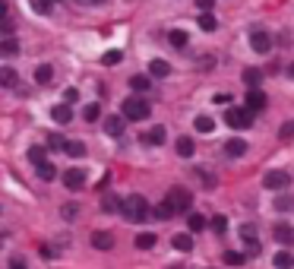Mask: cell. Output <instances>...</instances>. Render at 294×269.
Segmentation results:
<instances>
[{"label": "cell", "mask_w": 294, "mask_h": 269, "mask_svg": "<svg viewBox=\"0 0 294 269\" xmlns=\"http://www.w3.org/2000/svg\"><path fill=\"white\" fill-rule=\"evenodd\" d=\"M120 215H123L127 222H133V225H142V222L152 215V209H149V203H145V196L130 193V196L123 200V206H120Z\"/></svg>", "instance_id": "6da1fadb"}, {"label": "cell", "mask_w": 294, "mask_h": 269, "mask_svg": "<svg viewBox=\"0 0 294 269\" xmlns=\"http://www.w3.org/2000/svg\"><path fill=\"white\" fill-rule=\"evenodd\" d=\"M120 111H123V120H145L152 108H149V101H145L142 95H130V98H123Z\"/></svg>", "instance_id": "7a4b0ae2"}, {"label": "cell", "mask_w": 294, "mask_h": 269, "mask_svg": "<svg viewBox=\"0 0 294 269\" xmlns=\"http://www.w3.org/2000/svg\"><path fill=\"white\" fill-rule=\"evenodd\" d=\"M164 200L171 203V209H174V212H187V209L193 206V193H190L187 187H171Z\"/></svg>", "instance_id": "3957f363"}, {"label": "cell", "mask_w": 294, "mask_h": 269, "mask_svg": "<svg viewBox=\"0 0 294 269\" xmlns=\"http://www.w3.org/2000/svg\"><path fill=\"white\" fill-rule=\"evenodd\" d=\"M225 120H228V127H234V130H247L250 123H253V114L247 111V108H237V105H231L228 111H225Z\"/></svg>", "instance_id": "277c9868"}, {"label": "cell", "mask_w": 294, "mask_h": 269, "mask_svg": "<svg viewBox=\"0 0 294 269\" xmlns=\"http://www.w3.org/2000/svg\"><path fill=\"white\" fill-rule=\"evenodd\" d=\"M263 184L269 187V190H285V187H291V174L288 171H266V177H263Z\"/></svg>", "instance_id": "5b68a950"}, {"label": "cell", "mask_w": 294, "mask_h": 269, "mask_svg": "<svg viewBox=\"0 0 294 269\" xmlns=\"http://www.w3.org/2000/svg\"><path fill=\"white\" fill-rule=\"evenodd\" d=\"M64 187L73 190V193L82 190V187H86V171H82V168H67V171H64Z\"/></svg>", "instance_id": "8992f818"}, {"label": "cell", "mask_w": 294, "mask_h": 269, "mask_svg": "<svg viewBox=\"0 0 294 269\" xmlns=\"http://www.w3.org/2000/svg\"><path fill=\"white\" fill-rule=\"evenodd\" d=\"M250 48H253L256 54H269V51H272V35L263 32V29H256V32L250 35Z\"/></svg>", "instance_id": "52a82bcc"}, {"label": "cell", "mask_w": 294, "mask_h": 269, "mask_svg": "<svg viewBox=\"0 0 294 269\" xmlns=\"http://www.w3.org/2000/svg\"><path fill=\"white\" fill-rule=\"evenodd\" d=\"M266 105H269V101H266V95L260 92V89H250V92H247V98H244V108H247L250 114H256V111H263Z\"/></svg>", "instance_id": "ba28073f"}, {"label": "cell", "mask_w": 294, "mask_h": 269, "mask_svg": "<svg viewBox=\"0 0 294 269\" xmlns=\"http://www.w3.org/2000/svg\"><path fill=\"white\" fill-rule=\"evenodd\" d=\"M241 241L247 244V250H250V254H256V250H260V238H256V225H253V222L241 225Z\"/></svg>", "instance_id": "9c48e42d"}, {"label": "cell", "mask_w": 294, "mask_h": 269, "mask_svg": "<svg viewBox=\"0 0 294 269\" xmlns=\"http://www.w3.org/2000/svg\"><path fill=\"white\" fill-rule=\"evenodd\" d=\"M272 238L275 241H279V244H294V225H288V222H279V225H275L272 228Z\"/></svg>", "instance_id": "30bf717a"}, {"label": "cell", "mask_w": 294, "mask_h": 269, "mask_svg": "<svg viewBox=\"0 0 294 269\" xmlns=\"http://www.w3.org/2000/svg\"><path fill=\"white\" fill-rule=\"evenodd\" d=\"M123 123H127L123 114H108V117H104V133H108V136H120V133H123Z\"/></svg>", "instance_id": "8fae6325"}, {"label": "cell", "mask_w": 294, "mask_h": 269, "mask_svg": "<svg viewBox=\"0 0 294 269\" xmlns=\"http://www.w3.org/2000/svg\"><path fill=\"white\" fill-rule=\"evenodd\" d=\"M120 206H123V200L117 193H101V212H108V215H114V212H120Z\"/></svg>", "instance_id": "7c38bea8"}, {"label": "cell", "mask_w": 294, "mask_h": 269, "mask_svg": "<svg viewBox=\"0 0 294 269\" xmlns=\"http://www.w3.org/2000/svg\"><path fill=\"white\" fill-rule=\"evenodd\" d=\"M244 152H247V142H244L241 136H231V139L225 142V155H228V158H241Z\"/></svg>", "instance_id": "4fadbf2b"}, {"label": "cell", "mask_w": 294, "mask_h": 269, "mask_svg": "<svg viewBox=\"0 0 294 269\" xmlns=\"http://www.w3.org/2000/svg\"><path fill=\"white\" fill-rule=\"evenodd\" d=\"M19 54V42L13 38V35H7V38H0V57L4 60H10V57H16Z\"/></svg>", "instance_id": "5bb4252c"}, {"label": "cell", "mask_w": 294, "mask_h": 269, "mask_svg": "<svg viewBox=\"0 0 294 269\" xmlns=\"http://www.w3.org/2000/svg\"><path fill=\"white\" fill-rule=\"evenodd\" d=\"M92 247L95 250H111L114 247V235L111 231H95V235H92Z\"/></svg>", "instance_id": "9a60e30c"}, {"label": "cell", "mask_w": 294, "mask_h": 269, "mask_svg": "<svg viewBox=\"0 0 294 269\" xmlns=\"http://www.w3.org/2000/svg\"><path fill=\"white\" fill-rule=\"evenodd\" d=\"M171 73V67H168V60H161V57H155V60H149V76L152 79H164Z\"/></svg>", "instance_id": "2e32d148"}, {"label": "cell", "mask_w": 294, "mask_h": 269, "mask_svg": "<svg viewBox=\"0 0 294 269\" xmlns=\"http://www.w3.org/2000/svg\"><path fill=\"white\" fill-rule=\"evenodd\" d=\"M130 89L136 95H145L152 89V76H142V73H136V76H130Z\"/></svg>", "instance_id": "e0dca14e"}, {"label": "cell", "mask_w": 294, "mask_h": 269, "mask_svg": "<svg viewBox=\"0 0 294 269\" xmlns=\"http://www.w3.org/2000/svg\"><path fill=\"white\" fill-rule=\"evenodd\" d=\"M51 117L57 120V123H70V120H73L70 105H67V101H64V105H54V108H51Z\"/></svg>", "instance_id": "ac0fdd59"}, {"label": "cell", "mask_w": 294, "mask_h": 269, "mask_svg": "<svg viewBox=\"0 0 294 269\" xmlns=\"http://www.w3.org/2000/svg\"><path fill=\"white\" fill-rule=\"evenodd\" d=\"M272 266H275V269H294V254H288V250H279V254L272 257Z\"/></svg>", "instance_id": "d6986e66"}, {"label": "cell", "mask_w": 294, "mask_h": 269, "mask_svg": "<svg viewBox=\"0 0 294 269\" xmlns=\"http://www.w3.org/2000/svg\"><path fill=\"white\" fill-rule=\"evenodd\" d=\"M174 149H177V155H180V158H193V152H196V146H193V139H190V136H180Z\"/></svg>", "instance_id": "ffe728a7"}, {"label": "cell", "mask_w": 294, "mask_h": 269, "mask_svg": "<svg viewBox=\"0 0 294 269\" xmlns=\"http://www.w3.org/2000/svg\"><path fill=\"white\" fill-rule=\"evenodd\" d=\"M64 152H67L70 158H82V155H86V142H82V139H67Z\"/></svg>", "instance_id": "44dd1931"}, {"label": "cell", "mask_w": 294, "mask_h": 269, "mask_svg": "<svg viewBox=\"0 0 294 269\" xmlns=\"http://www.w3.org/2000/svg\"><path fill=\"white\" fill-rule=\"evenodd\" d=\"M51 79H54V67H51V64H38V67H35V82L48 86Z\"/></svg>", "instance_id": "7402d4cb"}, {"label": "cell", "mask_w": 294, "mask_h": 269, "mask_svg": "<svg viewBox=\"0 0 294 269\" xmlns=\"http://www.w3.org/2000/svg\"><path fill=\"white\" fill-rule=\"evenodd\" d=\"M16 82H19L16 70H13V67H0V86H4V89H13Z\"/></svg>", "instance_id": "603a6c76"}, {"label": "cell", "mask_w": 294, "mask_h": 269, "mask_svg": "<svg viewBox=\"0 0 294 269\" xmlns=\"http://www.w3.org/2000/svg\"><path fill=\"white\" fill-rule=\"evenodd\" d=\"M164 136H168V133H164V127H152L149 133H142V139L149 142V146H161V142H164Z\"/></svg>", "instance_id": "cb8c5ba5"}, {"label": "cell", "mask_w": 294, "mask_h": 269, "mask_svg": "<svg viewBox=\"0 0 294 269\" xmlns=\"http://www.w3.org/2000/svg\"><path fill=\"white\" fill-rule=\"evenodd\" d=\"M101 117V105L98 101H89L86 108H82V120H89V123H95Z\"/></svg>", "instance_id": "d4e9b609"}, {"label": "cell", "mask_w": 294, "mask_h": 269, "mask_svg": "<svg viewBox=\"0 0 294 269\" xmlns=\"http://www.w3.org/2000/svg\"><path fill=\"white\" fill-rule=\"evenodd\" d=\"M152 215H155V219H161V222H168V219H174L177 212L171 209V203H168V200H164V203H158V206L152 209Z\"/></svg>", "instance_id": "484cf974"}, {"label": "cell", "mask_w": 294, "mask_h": 269, "mask_svg": "<svg viewBox=\"0 0 294 269\" xmlns=\"http://www.w3.org/2000/svg\"><path fill=\"white\" fill-rule=\"evenodd\" d=\"M193 127H196L199 133H212V130H215V120H212L209 114H199V117L193 120Z\"/></svg>", "instance_id": "4316f807"}, {"label": "cell", "mask_w": 294, "mask_h": 269, "mask_svg": "<svg viewBox=\"0 0 294 269\" xmlns=\"http://www.w3.org/2000/svg\"><path fill=\"white\" fill-rule=\"evenodd\" d=\"M155 241H158V238L152 235V231H142V235H136V247H139V250H152Z\"/></svg>", "instance_id": "83f0119b"}, {"label": "cell", "mask_w": 294, "mask_h": 269, "mask_svg": "<svg viewBox=\"0 0 294 269\" xmlns=\"http://www.w3.org/2000/svg\"><path fill=\"white\" fill-rule=\"evenodd\" d=\"M174 250H180V254H187V250H193V238L190 235H174Z\"/></svg>", "instance_id": "f1b7e54d"}, {"label": "cell", "mask_w": 294, "mask_h": 269, "mask_svg": "<svg viewBox=\"0 0 294 269\" xmlns=\"http://www.w3.org/2000/svg\"><path fill=\"white\" fill-rule=\"evenodd\" d=\"M168 42H171L174 48H187V32H183V29H171V32H168Z\"/></svg>", "instance_id": "f546056e"}, {"label": "cell", "mask_w": 294, "mask_h": 269, "mask_svg": "<svg viewBox=\"0 0 294 269\" xmlns=\"http://www.w3.org/2000/svg\"><path fill=\"white\" fill-rule=\"evenodd\" d=\"M260 79H263V73H260L256 67H247V70H244V82H247L250 89H256V86H260Z\"/></svg>", "instance_id": "4dcf8cb0"}, {"label": "cell", "mask_w": 294, "mask_h": 269, "mask_svg": "<svg viewBox=\"0 0 294 269\" xmlns=\"http://www.w3.org/2000/svg\"><path fill=\"white\" fill-rule=\"evenodd\" d=\"M187 225H190V231H203V228H206V215L190 212V215H187Z\"/></svg>", "instance_id": "1f68e13d"}, {"label": "cell", "mask_w": 294, "mask_h": 269, "mask_svg": "<svg viewBox=\"0 0 294 269\" xmlns=\"http://www.w3.org/2000/svg\"><path fill=\"white\" fill-rule=\"evenodd\" d=\"M38 177H41V181H54V177H57V168H54L51 161H41V165H38Z\"/></svg>", "instance_id": "d6a6232c"}, {"label": "cell", "mask_w": 294, "mask_h": 269, "mask_svg": "<svg viewBox=\"0 0 294 269\" xmlns=\"http://www.w3.org/2000/svg\"><path fill=\"white\" fill-rule=\"evenodd\" d=\"M199 29H203V32H215L218 29V19H215L212 13H203V16H199Z\"/></svg>", "instance_id": "836d02e7"}, {"label": "cell", "mask_w": 294, "mask_h": 269, "mask_svg": "<svg viewBox=\"0 0 294 269\" xmlns=\"http://www.w3.org/2000/svg\"><path fill=\"white\" fill-rule=\"evenodd\" d=\"M222 260H225L228 266H244V263H247V257H244V254H237V250H225V257H222Z\"/></svg>", "instance_id": "e575fe53"}, {"label": "cell", "mask_w": 294, "mask_h": 269, "mask_svg": "<svg viewBox=\"0 0 294 269\" xmlns=\"http://www.w3.org/2000/svg\"><path fill=\"white\" fill-rule=\"evenodd\" d=\"M60 215H64V219H67V222H76V219H79V206H76V203H64V209H60Z\"/></svg>", "instance_id": "d590c367"}, {"label": "cell", "mask_w": 294, "mask_h": 269, "mask_svg": "<svg viewBox=\"0 0 294 269\" xmlns=\"http://www.w3.org/2000/svg\"><path fill=\"white\" fill-rule=\"evenodd\" d=\"M209 225H212L215 235H225V231H228V219H225V215H215V219H212Z\"/></svg>", "instance_id": "8d00e7d4"}, {"label": "cell", "mask_w": 294, "mask_h": 269, "mask_svg": "<svg viewBox=\"0 0 294 269\" xmlns=\"http://www.w3.org/2000/svg\"><path fill=\"white\" fill-rule=\"evenodd\" d=\"M29 161L41 165V161H45V146H29Z\"/></svg>", "instance_id": "74e56055"}, {"label": "cell", "mask_w": 294, "mask_h": 269, "mask_svg": "<svg viewBox=\"0 0 294 269\" xmlns=\"http://www.w3.org/2000/svg\"><path fill=\"white\" fill-rule=\"evenodd\" d=\"M64 146H67V139H64V136H57V133H54V136L48 139V149H51V152H60Z\"/></svg>", "instance_id": "f35d334b"}, {"label": "cell", "mask_w": 294, "mask_h": 269, "mask_svg": "<svg viewBox=\"0 0 294 269\" xmlns=\"http://www.w3.org/2000/svg\"><path fill=\"white\" fill-rule=\"evenodd\" d=\"M120 57H123L120 51H104V57H101V60H104L108 67H114V64H120Z\"/></svg>", "instance_id": "ab89813d"}, {"label": "cell", "mask_w": 294, "mask_h": 269, "mask_svg": "<svg viewBox=\"0 0 294 269\" xmlns=\"http://www.w3.org/2000/svg\"><path fill=\"white\" fill-rule=\"evenodd\" d=\"M294 206V200H291V196H279V200H275V209H279V212H288Z\"/></svg>", "instance_id": "60d3db41"}, {"label": "cell", "mask_w": 294, "mask_h": 269, "mask_svg": "<svg viewBox=\"0 0 294 269\" xmlns=\"http://www.w3.org/2000/svg\"><path fill=\"white\" fill-rule=\"evenodd\" d=\"M279 136H282V139H291V136H294V120L282 123V130H279Z\"/></svg>", "instance_id": "b9f144b4"}, {"label": "cell", "mask_w": 294, "mask_h": 269, "mask_svg": "<svg viewBox=\"0 0 294 269\" xmlns=\"http://www.w3.org/2000/svg\"><path fill=\"white\" fill-rule=\"evenodd\" d=\"M196 7L203 10V13H212V7H215V0H196Z\"/></svg>", "instance_id": "7bdbcfd3"}, {"label": "cell", "mask_w": 294, "mask_h": 269, "mask_svg": "<svg viewBox=\"0 0 294 269\" xmlns=\"http://www.w3.org/2000/svg\"><path fill=\"white\" fill-rule=\"evenodd\" d=\"M79 98V92H76V89H64V101L70 105V101H76Z\"/></svg>", "instance_id": "ee69618b"}, {"label": "cell", "mask_w": 294, "mask_h": 269, "mask_svg": "<svg viewBox=\"0 0 294 269\" xmlns=\"http://www.w3.org/2000/svg\"><path fill=\"white\" fill-rule=\"evenodd\" d=\"M35 10H38V13H51V4H48V0H35Z\"/></svg>", "instance_id": "f6af8a7d"}, {"label": "cell", "mask_w": 294, "mask_h": 269, "mask_svg": "<svg viewBox=\"0 0 294 269\" xmlns=\"http://www.w3.org/2000/svg\"><path fill=\"white\" fill-rule=\"evenodd\" d=\"M10 269H26V260H23V257H13V260H10Z\"/></svg>", "instance_id": "bcb514c9"}, {"label": "cell", "mask_w": 294, "mask_h": 269, "mask_svg": "<svg viewBox=\"0 0 294 269\" xmlns=\"http://www.w3.org/2000/svg\"><path fill=\"white\" fill-rule=\"evenodd\" d=\"M7 13H10V4H7V0H0V19H7Z\"/></svg>", "instance_id": "7dc6e473"}, {"label": "cell", "mask_w": 294, "mask_h": 269, "mask_svg": "<svg viewBox=\"0 0 294 269\" xmlns=\"http://www.w3.org/2000/svg\"><path fill=\"white\" fill-rule=\"evenodd\" d=\"M4 241H7V235H4V231H0V247H4Z\"/></svg>", "instance_id": "c3c4849f"}, {"label": "cell", "mask_w": 294, "mask_h": 269, "mask_svg": "<svg viewBox=\"0 0 294 269\" xmlns=\"http://www.w3.org/2000/svg\"><path fill=\"white\" fill-rule=\"evenodd\" d=\"M82 4H101V0H82Z\"/></svg>", "instance_id": "681fc988"}, {"label": "cell", "mask_w": 294, "mask_h": 269, "mask_svg": "<svg viewBox=\"0 0 294 269\" xmlns=\"http://www.w3.org/2000/svg\"><path fill=\"white\" fill-rule=\"evenodd\" d=\"M288 73H291V76H294V64H291V67H288Z\"/></svg>", "instance_id": "f907efd6"}, {"label": "cell", "mask_w": 294, "mask_h": 269, "mask_svg": "<svg viewBox=\"0 0 294 269\" xmlns=\"http://www.w3.org/2000/svg\"><path fill=\"white\" fill-rule=\"evenodd\" d=\"M171 269H183V266H171Z\"/></svg>", "instance_id": "816d5d0a"}, {"label": "cell", "mask_w": 294, "mask_h": 269, "mask_svg": "<svg viewBox=\"0 0 294 269\" xmlns=\"http://www.w3.org/2000/svg\"><path fill=\"white\" fill-rule=\"evenodd\" d=\"M48 4H51V0H48Z\"/></svg>", "instance_id": "f5cc1de1"}]
</instances>
